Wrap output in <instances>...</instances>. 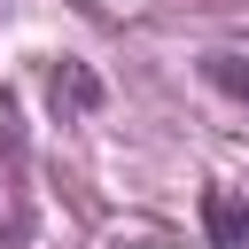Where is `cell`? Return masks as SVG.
<instances>
[{"instance_id": "6da1fadb", "label": "cell", "mask_w": 249, "mask_h": 249, "mask_svg": "<svg viewBox=\"0 0 249 249\" xmlns=\"http://www.w3.org/2000/svg\"><path fill=\"white\" fill-rule=\"evenodd\" d=\"M202 241L210 249H249V195L202 187Z\"/></svg>"}, {"instance_id": "7a4b0ae2", "label": "cell", "mask_w": 249, "mask_h": 249, "mask_svg": "<svg viewBox=\"0 0 249 249\" xmlns=\"http://www.w3.org/2000/svg\"><path fill=\"white\" fill-rule=\"evenodd\" d=\"M47 101L86 117V109H101V78H93L86 62H54V70H47Z\"/></svg>"}, {"instance_id": "3957f363", "label": "cell", "mask_w": 249, "mask_h": 249, "mask_svg": "<svg viewBox=\"0 0 249 249\" xmlns=\"http://www.w3.org/2000/svg\"><path fill=\"white\" fill-rule=\"evenodd\" d=\"M202 78H210L226 101H241V109H249V54H202Z\"/></svg>"}]
</instances>
